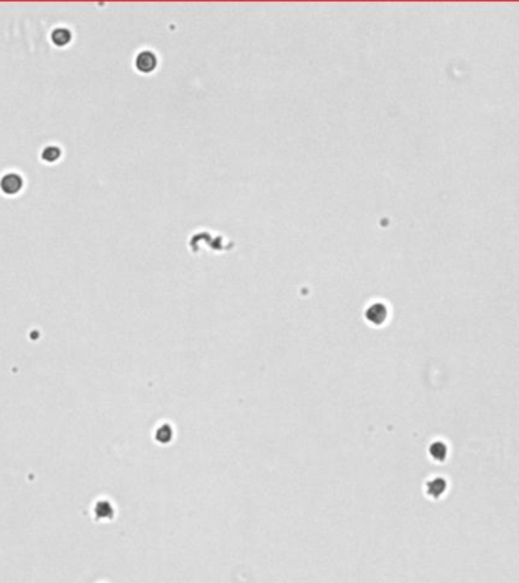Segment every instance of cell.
Returning <instances> with one entry per match:
<instances>
[{"instance_id": "cell-6", "label": "cell", "mask_w": 519, "mask_h": 583, "mask_svg": "<svg viewBox=\"0 0 519 583\" xmlns=\"http://www.w3.org/2000/svg\"><path fill=\"white\" fill-rule=\"evenodd\" d=\"M72 38V34L67 29H56L52 34V41L56 46H66Z\"/></svg>"}, {"instance_id": "cell-1", "label": "cell", "mask_w": 519, "mask_h": 583, "mask_svg": "<svg viewBox=\"0 0 519 583\" xmlns=\"http://www.w3.org/2000/svg\"><path fill=\"white\" fill-rule=\"evenodd\" d=\"M23 185V181L16 173H8L2 179H0V189L6 194H14L17 193Z\"/></svg>"}, {"instance_id": "cell-5", "label": "cell", "mask_w": 519, "mask_h": 583, "mask_svg": "<svg viewBox=\"0 0 519 583\" xmlns=\"http://www.w3.org/2000/svg\"><path fill=\"white\" fill-rule=\"evenodd\" d=\"M384 318H386V308L381 304H376V305L371 307V310L368 312V319H371L372 322H375V324L383 322Z\"/></svg>"}, {"instance_id": "cell-7", "label": "cell", "mask_w": 519, "mask_h": 583, "mask_svg": "<svg viewBox=\"0 0 519 583\" xmlns=\"http://www.w3.org/2000/svg\"><path fill=\"white\" fill-rule=\"evenodd\" d=\"M59 155H61V151L55 146H49L47 149H44V152H43V158L46 161H55L56 158H59Z\"/></svg>"}, {"instance_id": "cell-3", "label": "cell", "mask_w": 519, "mask_h": 583, "mask_svg": "<svg viewBox=\"0 0 519 583\" xmlns=\"http://www.w3.org/2000/svg\"><path fill=\"white\" fill-rule=\"evenodd\" d=\"M430 454H431V457L434 459V460H439V462L445 460V457L448 454L447 445L442 443V442H434L431 446H430Z\"/></svg>"}, {"instance_id": "cell-2", "label": "cell", "mask_w": 519, "mask_h": 583, "mask_svg": "<svg viewBox=\"0 0 519 583\" xmlns=\"http://www.w3.org/2000/svg\"><path fill=\"white\" fill-rule=\"evenodd\" d=\"M445 489H447V483L444 478H433L431 481L427 483V494L431 495L434 498L440 497V495L445 492Z\"/></svg>"}, {"instance_id": "cell-4", "label": "cell", "mask_w": 519, "mask_h": 583, "mask_svg": "<svg viewBox=\"0 0 519 583\" xmlns=\"http://www.w3.org/2000/svg\"><path fill=\"white\" fill-rule=\"evenodd\" d=\"M155 438H157V441H158V442H161V443H167V442H170V441H172V438H173V430H172V427H170L169 424H162V425H160V427H158V430H157V435H155Z\"/></svg>"}]
</instances>
